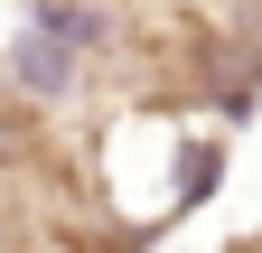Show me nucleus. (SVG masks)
<instances>
[{
  "label": "nucleus",
  "mask_w": 262,
  "mask_h": 253,
  "mask_svg": "<svg viewBox=\"0 0 262 253\" xmlns=\"http://www.w3.org/2000/svg\"><path fill=\"white\" fill-rule=\"evenodd\" d=\"M84 38H94V28H84L75 10H47V19L19 38V85L38 94V103H47V94H66V85H75V56H84Z\"/></svg>",
  "instance_id": "nucleus-1"
},
{
  "label": "nucleus",
  "mask_w": 262,
  "mask_h": 253,
  "mask_svg": "<svg viewBox=\"0 0 262 253\" xmlns=\"http://www.w3.org/2000/svg\"><path fill=\"white\" fill-rule=\"evenodd\" d=\"M10 150H19V132H10V122H0V160H10Z\"/></svg>",
  "instance_id": "nucleus-2"
},
{
  "label": "nucleus",
  "mask_w": 262,
  "mask_h": 253,
  "mask_svg": "<svg viewBox=\"0 0 262 253\" xmlns=\"http://www.w3.org/2000/svg\"><path fill=\"white\" fill-rule=\"evenodd\" d=\"M47 10H75V0H47Z\"/></svg>",
  "instance_id": "nucleus-3"
}]
</instances>
